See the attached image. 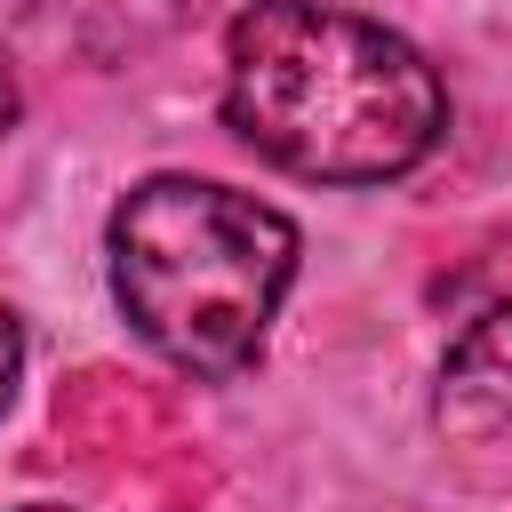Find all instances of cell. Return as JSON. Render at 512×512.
Segmentation results:
<instances>
[{
	"label": "cell",
	"mask_w": 512,
	"mask_h": 512,
	"mask_svg": "<svg viewBox=\"0 0 512 512\" xmlns=\"http://www.w3.org/2000/svg\"><path fill=\"white\" fill-rule=\"evenodd\" d=\"M224 120L288 176L384 184L440 144L448 88L416 40L352 8L256 0L224 32Z\"/></svg>",
	"instance_id": "6da1fadb"
},
{
	"label": "cell",
	"mask_w": 512,
	"mask_h": 512,
	"mask_svg": "<svg viewBox=\"0 0 512 512\" xmlns=\"http://www.w3.org/2000/svg\"><path fill=\"white\" fill-rule=\"evenodd\" d=\"M112 296L128 328L184 376H240L296 280V224L208 176H144L112 208Z\"/></svg>",
	"instance_id": "7a4b0ae2"
},
{
	"label": "cell",
	"mask_w": 512,
	"mask_h": 512,
	"mask_svg": "<svg viewBox=\"0 0 512 512\" xmlns=\"http://www.w3.org/2000/svg\"><path fill=\"white\" fill-rule=\"evenodd\" d=\"M440 432L456 440H496L512 432V296L488 304L440 360V392H432Z\"/></svg>",
	"instance_id": "3957f363"
},
{
	"label": "cell",
	"mask_w": 512,
	"mask_h": 512,
	"mask_svg": "<svg viewBox=\"0 0 512 512\" xmlns=\"http://www.w3.org/2000/svg\"><path fill=\"white\" fill-rule=\"evenodd\" d=\"M16 376H24V336H16V320H8V304H0V416H8V400H16Z\"/></svg>",
	"instance_id": "277c9868"
},
{
	"label": "cell",
	"mask_w": 512,
	"mask_h": 512,
	"mask_svg": "<svg viewBox=\"0 0 512 512\" xmlns=\"http://www.w3.org/2000/svg\"><path fill=\"white\" fill-rule=\"evenodd\" d=\"M8 120H16V96H8V80H0V128H8Z\"/></svg>",
	"instance_id": "5b68a950"
},
{
	"label": "cell",
	"mask_w": 512,
	"mask_h": 512,
	"mask_svg": "<svg viewBox=\"0 0 512 512\" xmlns=\"http://www.w3.org/2000/svg\"><path fill=\"white\" fill-rule=\"evenodd\" d=\"M24 512H64V504H24Z\"/></svg>",
	"instance_id": "8992f818"
}]
</instances>
